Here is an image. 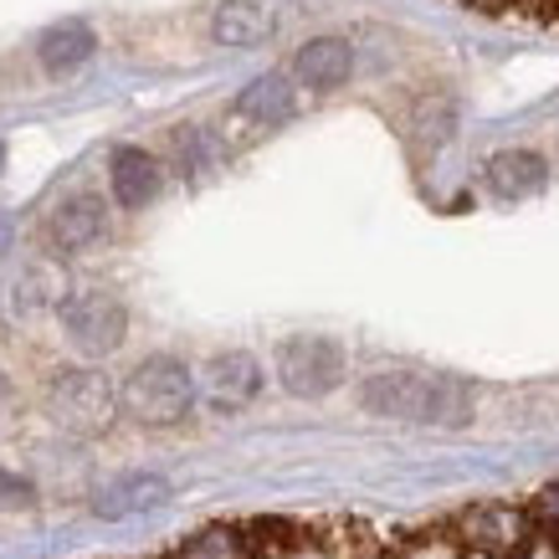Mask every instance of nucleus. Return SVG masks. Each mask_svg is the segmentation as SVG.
Here are the masks:
<instances>
[{
    "instance_id": "423d86ee",
    "label": "nucleus",
    "mask_w": 559,
    "mask_h": 559,
    "mask_svg": "<svg viewBox=\"0 0 559 559\" xmlns=\"http://www.w3.org/2000/svg\"><path fill=\"white\" fill-rule=\"evenodd\" d=\"M293 549V528L288 524H216L201 528L195 539H186L170 559H267Z\"/></svg>"
},
{
    "instance_id": "6e6552de",
    "label": "nucleus",
    "mask_w": 559,
    "mask_h": 559,
    "mask_svg": "<svg viewBox=\"0 0 559 559\" xmlns=\"http://www.w3.org/2000/svg\"><path fill=\"white\" fill-rule=\"evenodd\" d=\"M293 78L288 72H267V78H257V83L241 87V98L231 103V114L226 123L237 129V134H267V129H283L293 119Z\"/></svg>"
},
{
    "instance_id": "0eeeda50",
    "label": "nucleus",
    "mask_w": 559,
    "mask_h": 559,
    "mask_svg": "<svg viewBox=\"0 0 559 559\" xmlns=\"http://www.w3.org/2000/svg\"><path fill=\"white\" fill-rule=\"evenodd\" d=\"M108 237V201L93 190H78L47 216V247L57 257H78Z\"/></svg>"
},
{
    "instance_id": "aec40b11",
    "label": "nucleus",
    "mask_w": 559,
    "mask_h": 559,
    "mask_svg": "<svg viewBox=\"0 0 559 559\" xmlns=\"http://www.w3.org/2000/svg\"><path fill=\"white\" fill-rule=\"evenodd\" d=\"M0 411H5V374H0Z\"/></svg>"
},
{
    "instance_id": "a211bd4d",
    "label": "nucleus",
    "mask_w": 559,
    "mask_h": 559,
    "mask_svg": "<svg viewBox=\"0 0 559 559\" xmlns=\"http://www.w3.org/2000/svg\"><path fill=\"white\" fill-rule=\"evenodd\" d=\"M534 513H539L544 524L555 528V539H559V483H555V488H544V492H539V503H534Z\"/></svg>"
},
{
    "instance_id": "f3484780",
    "label": "nucleus",
    "mask_w": 559,
    "mask_h": 559,
    "mask_svg": "<svg viewBox=\"0 0 559 559\" xmlns=\"http://www.w3.org/2000/svg\"><path fill=\"white\" fill-rule=\"evenodd\" d=\"M32 503H36V488H32V483L0 467V509H32Z\"/></svg>"
},
{
    "instance_id": "9b49d317",
    "label": "nucleus",
    "mask_w": 559,
    "mask_h": 559,
    "mask_svg": "<svg viewBox=\"0 0 559 559\" xmlns=\"http://www.w3.org/2000/svg\"><path fill=\"white\" fill-rule=\"evenodd\" d=\"M349 72H355V47L344 36H313L308 47H298L288 78L298 87H313V93H334L349 83Z\"/></svg>"
},
{
    "instance_id": "9d476101",
    "label": "nucleus",
    "mask_w": 559,
    "mask_h": 559,
    "mask_svg": "<svg viewBox=\"0 0 559 559\" xmlns=\"http://www.w3.org/2000/svg\"><path fill=\"white\" fill-rule=\"evenodd\" d=\"M201 390L216 411L252 406L257 395H262V365H257V355H247V349H226V355H216L205 365Z\"/></svg>"
},
{
    "instance_id": "dca6fc26",
    "label": "nucleus",
    "mask_w": 559,
    "mask_h": 559,
    "mask_svg": "<svg viewBox=\"0 0 559 559\" xmlns=\"http://www.w3.org/2000/svg\"><path fill=\"white\" fill-rule=\"evenodd\" d=\"M452 123H457V114H452V98L421 103V114H416V129H421V139H431V144H441V139L452 134Z\"/></svg>"
},
{
    "instance_id": "ddd939ff",
    "label": "nucleus",
    "mask_w": 559,
    "mask_h": 559,
    "mask_svg": "<svg viewBox=\"0 0 559 559\" xmlns=\"http://www.w3.org/2000/svg\"><path fill=\"white\" fill-rule=\"evenodd\" d=\"M549 186V165L534 150H503L488 159V190L503 201H524Z\"/></svg>"
},
{
    "instance_id": "7ed1b4c3",
    "label": "nucleus",
    "mask_w": 559,
    "mask_h": 559,
    "mask_svg": "<svg viewBox=\"0 0 559 559\" xmlns=\"http://www.w3.org/2000/svg\"><path fill=\"white\" fill-rule=\"evenodd\" d=\"M349 374V355H344L340 340L329 334H293V340L277 344V380L288 395L298 401H323L334 395Z\"/></svg>"
},
{
    "instance_id": "6ab92c4d",
    "label": "nucleus",
    "mask_w": 559,
    "mask_h": 559,
    "mask_svg": "<svg viewBox=\"0 0 559 559\" xmlns=\"http://www.w3.org/2000/svg\"><path fill=\"white\" fill-rule=\"evenodd\" d=\"M467 5H477V11H503V5H513V0H467Z\"/></svg>"
},
{
    "instance_id": "f257e3e1",
    "label": "nucleus",
    "mask_w": 559,
    "mask_h": 559,
    "mask_svg": "<svg viewBox=\"0 0 559 559\" xmlns=\"http://www.w3.org/2000/svg\"><path fill=\"white\" fill-rule=\"evenodd\" d=\"M359 406L380 416V421H406V426H441L457 431L477 416V390L457 374H431V370H374L359 385Z\"/></svg>"
},
{
    "instance_id": "1a4fd4ad",
    "label": "nucleus",
    "mask_w": 559,
    "mask_h": 559,
    "mask_svg": "<svg viewBox=\"0 0 559 559\" xmlns=\"http://www.w3.org/2000/svg\"><path fill=\"white\" fill-rule=\"evenodd\" d=\"M283 26V0H221L211 11V36L221 47H262Z\"/></svg>"
},
{
    "instance_id": "20e7f679",
    "label": "nucleus",
    "mask_w": 559,
    "mask_h": 559,
    "mask_svg": "<svg viewBox=\"0 0 559 559\" xmlns=\"http://www.w3.org/2000/svg\"><path fill=\"white\" fill-rule=\"evenodd\" d=\"M47 406L68 431L98 437V431H108L114 416H119V390H114V380L98 370H62L47 385Z\"/></svg>"
},
{
    "instance_id": "2eb2a0df",
    "label": "nucleus",
    "mask_w": 559,
    "mask_h": 559,
    "mask_svg": "<svg viewBox=\"0 0 559 559\" xmlns=\"http://www.w3.org/2000/svg\"><path fill=\"white\" fill-rule=\"evenodd\" d=\"M93 47H98V41H93V32H87L83 21H57V26L41 32L36 57H41V68L47 72H72L93 57Z\"/></svg>"
},
{
    "instance_id": "f03ea898",
    "label": "nucleus",
    "mask_w": 559,
    "mask_h": 559,
    "mask_svg": "<svg viewBox=\"0 0 559 559\" xmlns=\"http://www.w3.org/2000/svg\"><path fill=\"white\" fill-rule=\"evenodd\" d=\"M190 406H195V374L175 355L139 359L119 385V411L139 426H175L190 416Z\"/></svg>"
},
{
    "instance_id": "4468645a",
    "label": "nucleus",
    "mask_w": 559,
    "mask_h": 559,
    "mask_svg": "<svg viewBox=\"0 0 559 559\" xmlns=\"http://www.w3.org/2000/svg\"><path fill=\"white\" fill-rule=\"evenodd\" d=\"M170 498V483L154 473H129L119 477V483H108V488L98 492V503H93V513L98 519H129V513H150L159 509Z\"/></svg>"
},
{
    "instance_id": "39448f33",
    "label": "nucleus",
    "mask_w": 559,
    "mask_h": 559,
    "mask_svg": "<svg viewBox=\"0 0 559 559\" xmlns=\"http://www.w3.org/2000/svg\"><path fill=\"white\" fill-rule=\"evenodd\" d=\"M57 319H62V334L93 359L114 355L129 334V308L114 293H72L68 304L57 308Z\"/></svg>"
},
{
    "instance_id": "f8f14e48",
    "label": "nucleus",
    "mask_w": 559,
    "mask_h": 559,
    "mask_svg": "<svg viewBox=\"0 0 559 559\" xmlns=\"http://www.w3.org/2000/svg\"><path fill=\"white\" fill-rule=\"evenodd\" d=\"M165 186V170H159V159L144 150H114L108 159V190H114V201L123 211H144V205L159 195Z\"/></svg>"
}]
</instances>
